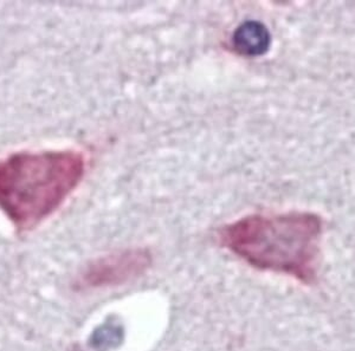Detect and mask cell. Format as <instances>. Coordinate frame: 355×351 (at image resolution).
I'll list each match as a JSON object with an SVG mask.
<instances>
[{
    "mask_svg": "<svg viewBox=\"0 0 355 351\" xmlns=\"http://www.w3.org/2000/svg\"><path fill=\"white\" fill-rule=\"evenodd\" d=\"M153 264L147 249H128L103 255L89 262L77 277L78 290H101L133 282L145 275Z\"/></svg>",
    "mask_w": 355,
    "mask_h": 351,
    "instance_id": "obj_3",
    "label": "cell"
},
{
    "mask_svg": "<svg viewBox=\"0 0 355 351\" xmlns=\"http://www.w3.org/2000/svg\"><path fill=\"white\" fill-rule=\"evenodd\" d=\"M320 235L321 222L311 213L256 214L218 231L219 244L251 267L304 284L316 278Z\"/></svg>",
    "mask_w": 355,
    "mask_h": 351,
    "instance_id": "obj_2",
    "label": "cell"
},
{
    "mask_svg": "<svg viewBox=\"0 0 355 351\" xmlns=\"http://www.w3.org/2000/svg\"><path fill=\"white\" fill-rule=\"evenodd\" d=\"M76 150L18 152L0 159V210L17 230H33L55 213L85 177Z\"/></svg>",
    "mask_w": 355,
    "mask_h": 351,
    "instance_id": "obj_1",
    "label": "cell"
},
{
    "mask_svg": "<svg viewBox=\"0 0 355 351\" xmlns=\"http://www.w3.org/2000/svg\"><path fill=\"white\" fill-rule=\"evenodd\" d=\"M269 46L270 33L259 21H245L232 35V48L242 56H259L266 53Z\"/></svg>",
    "mask_w": 355,
    "mask_h": 351,
    "instance_id": "obj_4",
    "label": "cell"
}]
</instances>
